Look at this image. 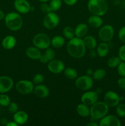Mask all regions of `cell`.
<instances>
[{"label": "cell", "instance_id": "6da1fadb", "mask_svg": "<svg viewBox=\"0 0 125 126\" xmlns=\"http://www.w3.org/2000/svg\"><path fill=\"white\" fill-rule=\"evenodd\" d=\"M86 48L83 39L77 37L70 39L67 44V52L75 59L82 58L85 54Z\"/></svg>", "mask_w": 125, "mask_h": 126}, {"label": "cell", "instance_id": "7a4b0ae2", "mask_svg": "<svg viewBox=\"0 0 125 126\" xmlns=\"http://www.w3.org/2000/svg\"><path fill=\"white\" fill-rule=\"evenodd\" d=\"M88 8L93 15L102 16L108 11V4L105 0H89Z\"/></svg>", "mask_w": 125, "mask_h": 126}, {"label": "cell", "instance_id": "3957f363", "mask_svg": "<svg viewBox=\"0 0 125 126\" xmlns=\"http://www.w3.org/2000/svg\"><path fill=\"white\" fill-rule=\"evenodd\" d=\"M4 21L6 27L12 31L19 30L23 25V20L20 15L15 12H11L6 14Z\"/></svg>", "mask_w": 125, "mask_h": 126}, {"label": "cell", "instance_id": "277c9868", "mask_svg": "<svg viewBox=\"0 0 125 126\" xmlns=\"http://www.w3.org/2000/svg\"><path fill=\"white\" fill-rule=\"evenodd\" d=\"M109 106L103 102H96L92 105L90 110V116L94 119H100L107 115L109 111Z\"/></svg>", "mask_w": 125, "mask_h": 126}, {"label": "cell", "instance_id": "5b68a950", "mask_svg": "<svg viewBox=\"0 0 125 126\" xmlns=\"http://www.w3.org/2000/svg\"><path fill=\"white\" fill-rule=\"evenodd\" d=\"M50 38L45 33H39L33 38V43L34 46L39 49H46L50 45Z\"/></svg>", "mask_w": 125, "mask_h": 126}, {"label": "cell", "instance_id": "8992f818", "mask_svg": "<svg viewBox=\"0 0 125 126\" xmlns=\"http://www.w3.org/2000/svg\"><path fill=\"white\" fill-rule=\"evenodd\" d=\"M60 22L59 16L53 11L46 14L43 19V25L47 29H53L57 27Z\"/></svg>", "mask_w": 125, "mask_h": 126}, {"label": "cell", "instance_id": "52a82bcc", "mask_svg": "<svg viewBox=\"0 0 125 126\" xmlns=\"http://www.w3.org/2000/svg\"><path fill=\"white\" fill-rule=\"evenodd\" d=\"M34 84L28 80H21L17 82L15 89L17 92L22 95H28L31 93L34 89Z\"/></svg>", "mask_w": 125, "mask_h": 126}, {"label": "cell", "instance_id": "ba28073f", "mask_svg": "<svg viewBox=\"0 0 125 126\" xmlns=\"http://www.w3.org/2000/svg\"><path fill=\"white\" fill-rule=\"evenodd\" d=\"M75 86L82 91H88L93 85V80L91 76L85 75L78 77L75 82Z\"/></svg>", "mask_w": 125, "mask_h": 126}, {"label": "cell", "instance_id": "9c48e42d", "mask_svg": "<svg viewBox=\"0 0 125 126\" xmlns=\"http://www.w3.org/2000/svg\"><path fill=\"white\" fill-rule=\"evenodd\" d=\"M114 36L113 27L110 25H106L100 28L99 32V37L100 40L105 43L110 42Z\"/></svg>", "mask_w": 125, "mask_h": 126}, {"label": "cell", "instance_id": "30bf717a", "mask_svg": "<svg viewBox=\"0 0 125 126\" xmlns=\"http://www.w3.org/2000/svg\"><path fill=\"white\" fill-rule=\"evenodd\" d=\"M120 102V97L113 91H108L104 95V102L109 107H115Z\"/></svg>", "mask_w": 125, "mask_h": 126}, {"label": "cell", "instance_id": "8fae6325", "mask_svg": "<svg viewBox=\"0 0 125 126\" xmlns=\"http://www.w3.org/2000/svg\"><path fill=\"white\" fill-rule=\"evenodd\" d=\"M13 86V81L7 76H0V94H6L11 90Z\"/></svg>", "mask_w": 125, "mask_h": 126}, {"label": "cell", "instance_id": "7c38bea8", "mask_svg": "<svg viewBox=\"0 0 125 126\" xmlns=\"http://www.w3.org/2000/svg\"><path fill=\"white\" fill-rule=\"evenodd\" d=\"M13 6L17 12L23 14L28 13L31 7L27 0H15Z\"/></svg>", "mask_w": 125, "mask_h": 126}, {"label": "cell", "instance_id": "4fadbf2b", "mask_svg": "<svg viewBox=\"0 0 125 126\" xmlns=\"http://www.w3.org/2000/svg\"><path fill=\"white\" fill-rule=\"evenodd\" d=\"M48 69L52 73L60 74L64 70V64L61 60L53 59L49 62Z\"/></svg>", "mask_w": 125, "mask_h": 126}, {"label": "cell", "instance_id": "5bb4252c", "mask_svg": "<svg viewBox=\"0 0 125 126\" xmlns=\"http://www.w3.org/2000/svg\"><path fill=\"white\" fill-rule=\"evenodd\" d=\"M98 95L94 91H89L83 94L81 97V101L88 106H91L98 102Z\"/></svg>", "mask_w": 125, "mask_h": 126}, {"label": "cell", "instance_id": "9a60e30c", "mask_svg": "<svg viewBox=\"0 0 125 126\" xmlns=\"http://www.w3.org/2000/svg\"><path fill=\"white\" fill-rule=\"evenodd\" d=\"M99 126H120L121 123L118 118L114 115L105 116L100 119Z\"/></svg>", "mask_w": 125, "mask_h": 126}, {"label": "cell", "instance_id": "2e32d148", "mask_svg": "<svg viewBox=\"0 0 125 126\" xmlns=\"http://www.w3.org/2000/svg\"><path fill=\"white\" fill-rule=\"evenodd\" d=\"M34 94L38 98H46L49 95V89L44 84H38L33 89Z\"/></svg>", "mask_w": 125, "mask_h": 126}, {"label": "cell", "instance_id": "e0dca14e", "mask_svg": "<svg viewBox=\"0 0 125 126\" xmlns=\"http://www.w3.org/2000/svg\"><path fill=\"white\" fill-rule=\"evenodd\" d=\"M28 120V115L24 111H17L13 114V121L18 125L25 124Z\"/></svg>", "mask_w": 125, "mask_h": 126}, {"label": "cell", "instance_id": "ac0fdd59", "mask_svg": "<svg viewBox=\"0 0 125 126\" xmlns=\"http://www.w3.org/2000/svg\"><path fill=\"white\" fill-rule=\"evenodd\" d=\"M16 43H17V40L14 36L8 35L3 38L1 44L4 49L11 50L16 45Z\"/></svg>", "mask_w": 125, "mask_h": 126}, {"label": "cell", "instance_id": "d6986e66", "mask_svg": "<svg viewBox=\"0 0 125 126\" xmlns=\"http://www.w3.org/2000/svg\"><path fill=\"white\" fill-rule=\"evenodd\" d=\"M55 57V52L51 48H47L45 53L41 54L40 59H39L40 62L42 63H46L51 60H53Z\"/></svg>", "mask_w": 125, "mask_h": 126}, {"label": "cell", "instance_id": "ffe728a7", "mask_svg": "<svg viewBox=\"0 0 125 126\" xmlns=\"http://www.w3.org/2000/svg\"><path fill=\"white\" fill-rule=\"evenodd\" d=\"M88 31V25L85 23H80L74 30L75 36L77 38H84L87 35Z\"/></svg>", "mask_w": 125, "mask_h": 126}, {"label": "cell", "instance_id": "44dd1931", "mask_svg": "<svg viewBox=\"0 0 125 126\" xmlns=\"http://www.w3.org/2000/svg\"><path fill=\"white\" fill-rule=\"evenodd\" d=\"M26 55L31 59L39 60L41 56V52L36 47H29L26 50Z\"/></svg>", "mask_w": 125, "mask_h": 126}, {"label": "cell", "instance_id": "7402d4cb", "mask_svg": "<svg viewBox=\"0 0 125 126\" xmlns=\"http://www.w3.org/2000/svg\"><path fill=\"white\" fill-rule=\"evenodd\" d=\"M88 24L94 28H100L102 25L103 23L102 19L101 18L100 16L93 14L88 18Z\"/></svg>", "mask_w": 125, "mask_h": 126}, {"label": "cell", "instance_id": "603a6c76", "mask_svg": "<svg viewBox=\"0 0 125 126\" xmlns=\"http://www.w3.org/2000/svg\"><path fill=\"white\" fill-rule=\"evenodd\" d=\"M77 112L80 116L88 117L90 115V110L88 108V105L84 104V103H80L78 105L77 107Z\"/></svg>", "mask_w": 125, "mask_h": 126}, {"label": "cell", "instance_id": "cb8c5ba5", "mask_svg": "<svg viewBox=\"0 0 125 126\" xmlns=\"http://www.w3.org/2000/svg\"><path fill=\"white\" fill-rule=\"evenodd\" d=\"M65 43V39L61 36H55L52 39H51L50 41V44L54 48L56 49H59L61 48L64 46Z\"/></svg>", "mask_w": 125, "mask_h": 126}, {"label": "cell", "instance_id": "d4e9b609", "mask_svg": "<svg viewBox=\"0 0 125 126\" xmlns=\"http://www.w3.org/2000/svg\"><path fill=\"white\" fill-rule=\"evenodd\" d=\"M109 47L108 44L105 42L101 43L98 45L97 47V54L100 57H104L108 54Z\"/></svg>", "mask_w": 125, "mask_h": 126}, {"label": "cell", "instance_id": "484cf974", "mask_svg": "<svg viewBox=\"0 0 125 126\" xmlns=\"http://www.w3.org/2000/svg\"><path fill=\"white\" fill-rule=\"evenodd\" d=\"M83 40L86 47H87L88 49H94L96 47V40L94 37L92 36H85Z\"/></svg>", "mask_w": 125, "mask_h": 126}, {"label": "cell", "instance_id": "4316f807", "mask_svg": "<svg viewBox=\"0 0 125 126\" xmlns=\"http://www.w3.org/2000/svg\"><path fill=\"white\" fill-rule=\"evenodd\" d=\"M121 60L120 59L119 57H112L110 59L108 60L107 61V66L110 68H117L119 64L121 63Z\"/></svg>", "mask_w": 125, "mask_h": 126}, {"label": "cell", "instance_id": "83f0119b", "mask_svg": "<svg viewBox=\"0 0 125 126\" xmlns=\"http://www.w3.org/2000/svg\"><path fill=\"white\" fill-rule=\"evenodd\" d=\"M65 76L69 79H74L77 77V72L72 68H67L64 71Z\"/></svg>", "mask_w": 125, "mask_h": 126}, {"label": "cell", "instance_id": "f1b7e54d", "mask_svg": "<svg viewBox=\"0 0 125 126\" xmlns=\"http://www.w3.org/2000/svg\"><path fill=\"white\" fill-rule=\"evenodd\" d=\"M106 75V72L104 69L99 68L98 70H95L93 71V78L95 80H101L105 78Z\"/></svg>", "mask_w": 125, "mask_h": 126}, {"label": "cell", "instance_id": "f546056e", "mask_svg": "<svg viewBox=\"0 0 125 126\" xmlns=\"http://www.w3.org/2000/svg\"><path fill=\"white\" fill-rule=\"evenodd\" d=\"M62 33L64 34V36L68 39H71L74 38L75 33L74 30L73 28L71 27H66L64 28L62 30Z\"/></svg>", "mask_w": 125, "mask_h": 126}, {"label": "cell", "instance_id": "4dcf8cb0", "mask_svg": "<svg viewBox=\"0 0 125 126\" xmlns=\"http://www.w3.org/2000/svg\"><path fill=\"white\" fill-rule=\"evenodd\" d=\"M11 103V98L6 94H0V105L2 107H7Z\"/></svg>", "mask_w": 125, "mask_h": 126}, {"label": "cell", "instance_id": "1f68e13d", "mask_svg": "<svg viewBox=\"0 0 125 126\" xmlns=\"http://www.w3.org/2000/svg\"><path fill=\"white\" fill-rule=\"evenodd\" d=\"M62 5L61 0H51L50 2V6L52 11H57L61 8Z\"/></svg>", "mask_w": 125, "mask_h": 126}, {"label": "cell", "instance_id": "d6a6232c", "mask_svg": "<svg viewBox=\"0 0 125 126\" xmlns=\"http://www.w3.org/2000/svg\"><path fill=\"white\" fill-rule=\"evenodd\" d=\"M116 112L118 116L121 118H125V104L120 103L116 106Z\"/></svg>", "mask_w": 125, "mask_h": 126}, {"label": "cell", "instance_id": "836d02e7", "mask_svg": "<svg viewBox=\"0 0 125 126\" xmlns=\"http://www.w3.org/2000/svg\"><path fill=\"white\" fill-rule=\"evenodd\" d=\"M117 71L121 77H125V62H121L117 66Z\"/></svg>", "mask_w": 125, "mask_h": 126}, {"label": "cell", "instance_id": "e575fe53", "mask_svg": "<svg viewBox=\"0 0 125 126\" xmlns=\"http://www.w3.org/2000/svg\"><path fill=\"white\" fill-rule=\"evenodd\" d=\"M44 76L41 74H37L34 76L33 79V82L34 84H40L44 82Z\"/></svg>", "mask_w": 125, "mask_h": 126}, {"label": "cell", "instance_id": "d590c367", "mask_svg": "<svg viewBox=\"0 0 125 126\" xmlns=\"http://www.w3.org/2000/svg\"><path fill=\"white\" fill-rule=\"evenodd\" d=\"M7 107H8L9 111L11 113H13V114L16 113L18 110V105L15 102H11L7 106Z\"/></svg>", "mask_w": 125, "mask_h": 126}, {"label": "cell", "instance_id": "8d00e7d4", "mask_svg": "<svg viewBox=\"0 0 125 126\" xmlns=\"http://www.w3.org/2000/svg\"><path fill=\"white\" fill-rule=\"evenodd\" d=\"M40 10L42 12L45 14H47L52 11L51 7H50V4H48L46 2H42L40 5Z\"/></svg>", "mask_w": 125, "mask_h": 126}, {"label": "cell", "instance_id": "74e56055", "mask_svg": "<svg viewBox=\"0 0 125 126\" xmlns=\"http://www.w3.org/2000/svg\"><path fill=\"white\" fill-rule=\"evenodd\" d=\"M118 57L121 61L125 62V44L121 46L119 49Z\"/></svg>", "mask_w": 125, "mask_h": 126}, {"label": "cell", "instance_id": "f35d334b", "mask_svg": "<svg viewBox=\"0 0 125 126\" xmlns=\"http://www.w3.org/2000/svg\"><path fill=\"white\" fill-rule=\"evenodd\" d=\"M119 39L125 44V26L121 27L118 32Z\"/></svg>", "mask_w": 125, "mask_h": 126}, {"label": "cell", "instance_id": "ab89813d", "mask_svg": "<svg viewBox=\"0 0 125 126\" xmlns=\"http://www.w3.org/2000/svg\"><path fill=\"white\" fill-rule=\"evenodd\" d=\"M117 84L120 89L125 91V77H121L117 81Z\"/></svg>", "mask_w": 125, "mask_h": 126}, {"label": "cell", "instance_id": "60d3db41", "mask_svg": "<svg viewBox=\"0 0 125 126\" xmlns=\"http://www.w3.org/2000/svg\"><path fill=\"white\" fill-rule=\"evenodd\" d=\"M63 1L68 6H73L77 2V0H63Z\"/></svg>", "mask_w": 125, "mask_h": 126}, {"label": "cell", "instance_id": "b9f144b4", "mask_svg": "<svg viewBox=\"0 0 125 126\" xmlns=\"http://www.w3.org/2000/svg\"><path fill=\"white\" fill-rule=\"evenodd\" d=\"M89 55H90L91 57L94 58L96 55V52H95V50L94 49H91V51L89 52Z\"/></svg>", "mask_w": 125, "mask_h": 126}, {"label": "cell", "instance_id": "7bdbcfd3", "mask_svg": "<svg viewBox=\"0 0 125 126\" xmlns=\"http://www.w3.org/2000/svg\"><path fill=\"white\" fill-rule=\"evenodd\" d=\"M6 126H18V124L17 123H16L15 121H12L9 122V123H7L6 124Z\"/></svg>", "mask_w": 125, "mask_h": 126}, {"label": "cell", "instance_id": "ee69618b", "mask_svg": "<svg viewBox=\"0 0 125 126\" xmlns=\"http://www.w3.org/2000/svg\"><path fill=\"white\" fill-rule=\"evenodd\" d=\"M93 71L91 70V69H88V70H87L86 71V75L89 76H91L93 75Z\"/></svg>", "mask_w": 125, "mask_h": 126}, {"label": "cell", "instance_id": "f6af8a7d", "mask_svg": "<svg viewBox=\"0 0 125 126\" xmlns=\"http://www.w3.org/2000/svg\"><path fill=\"white\" fill-rule=\"evenodd\" d=\"M5 18V14L4 13V12L1 10H0V20L2 19H4Z\"/></svg>", "mask_w": 125, "mask_h": 126}, {"label": "cell", "instance_id": "bcb514c9", "mask_svg": "<svg viewBox=\"0 0 125 126\" xmlns=\"http://www.w3.org/2000/svg\"><path fill=\"white\" fill-rule=\"evenodd\" d=\"M87 126H99V124H97L96 123H92V122H91V123L87 124Z\"/></svg>", "mask_w": 125, "mask_h": 126}, {"label": "cell", "instance_id": "7dc6e473", "mask_svg": "<svg viewBox=\"0 0 125 126\" xmlns=\"http://www.w3.org/2000/svg\"><path fill=\"white\" fill-rule=\"evenodd\" d=\"M39 1H40V2H47V1H49V0H39Z\"/></svg>", "mask_w": 125, "mask_h": 126}]
</instances>
